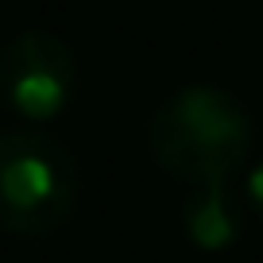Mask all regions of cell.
I'll return each instance as SVG.
<instances>
[{
    "label": "cell",
    "instance_id": "6da1fadb",
    "mask_svg": "<svg viewBox=\"0 0 263 263\" xmlns=\"http://www.w3.org/2000/svg\"><path fill=\"white\" fill-rule=\"evenodd\" d=\"M147 151L178 182H229L252 151V116L221 85H186L155 108Z\"/></svg>",
    "mask_w": 263,
    "mask_h": 263
},
{
    "label": "cell",
    "instance_id": "7a4b0ae2",
    "mask_svg": "<svg viewBox=\"0 0 263 263\" xmlns=\"http://www.w3.org/2000/svg\"><path fill=\"white\" fill-rule=\"evenodd\" d=\"M82 194L78 159L43 132L0 136V229L43 236L70 221Z\"/></svg>",
    "mask_w": 263,
    "mask_h": 263
},
{
    "label": "cell",
    "instance_id": "3957f363",
    "mask_svg": "<svg viewBox=\"0 0 263 263\" xmlns=\"http://www.w3.org/2000/svg\"><path fill=\"white\" fill-rule=\"evenodd\" d=\"M78 93V54L47 27L20 31L0 50V97L16 116L47 124Z\"/></svg>",
    "mask_w": 263,
    "mask_h": 263
},
{
    "label": "cell",
    "instance_id": "277c9868",
    "mask_svg": "<svg viewBox=\"0 0 263 263\" xmlns=\"http://www.w3.org/2000/svg\"><path fill=\"white\" fill-rule=\"evenodd\" d=\"M182 232L201 252H224L244 232V205L229 182H201L182 201Z\"/></svg>",
    "mask_w": 263,
    "mask_h": 263
},
{
    "label": "cell",
    "instance_id": "5b68a950",
    "mask_svg": "<svg viewBox=\"0 0 263 263\" xmlns=\"http://www.w3.org/2000/svg\"><path fill=\"white\" fill-rule=\"evenodd\" d=\"M244 201H248V209L263 221V163L248 171V178H244Z\"/></svg>",
    "mask_w": 263,
    "mask_h": 263
}]
</instances>
